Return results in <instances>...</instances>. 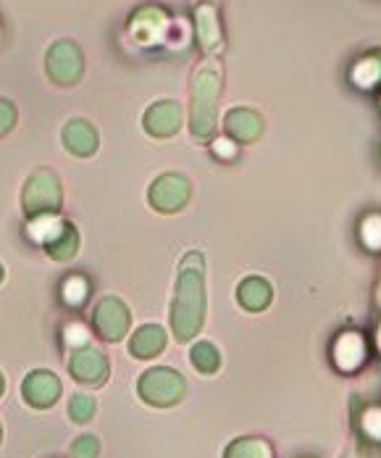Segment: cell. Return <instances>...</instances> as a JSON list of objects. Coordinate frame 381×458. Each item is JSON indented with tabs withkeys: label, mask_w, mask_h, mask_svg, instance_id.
I'll return each instance as SVG.
<instances>
[{
	"label": "cell",
	"mask_w": 381,
	"mask_h": 458,
	"mask_svg": "<svg viewBox=\"0 0 381 458\" xmlns=\"http://www.w3.org/2000/svg\"><path fill=\"white\" fill-rule=\"evenodd\" d=\"M0 393H3V377H0Z\"/></svg>",
	"instance_id": "23"
},
{
	"label": "cell",
	"mask_w": 381,
	"mask_h": 458,
	"mask_svg": "<svg viewBox=\"0 0 381 458\" xmlns=\"http://www.w3.org/2000/svg\"><path fill=\"white\" fill-rule=\"evenodd\" d=\"M229 129L237 132L242 140H250L261 132V119L250 111H234V114H229Z\"/></svg>",
	"instance_id": "14"
},
{
	"label": "cell",
	"mask_w": 381,
	"mask_h": 458,
	"mask_svg": "<svg viewBox=\"0 0 381 458\" xmlns=\"http://www.w3.org/2000/svg\"><path fill=\"white\" fill-rule=\"evenodd\" d=\"M379 345H381V335H379Z\"/></svg>",
	"instance_id": "25"
},
{
	"label": "cell",
	"mask_w": 381,
	"mask_h": 458,
	"mask_svg": "<svg viewBox=\"0 0 381 458\" xmlns=\"http://www.w3.org/2000/svg\"><path fill=\"white\" fill-rule=\"evenodd\" d=\"M11 124H13V109H11L8 103L0 101V135H3Z\"/></svg>",
	"instance_id": "22"
},
{
	"label": "cell",
	"mask_w": 381,
	"mask_h": 458,
	"mask_svg": "<svg viewBox=\"0 0 381 458\" xmlns=\"http://www.w3.org/2000/svg\"><path fill=\"white\" fill-rule=\"evenodd\" d=\"M126 324H129V314L118 300H106L95 314V327L106 340H118L126 332Z\"/></svg>",
	"instance_id": "7"
},
{
	"label": "cell",
	"mask_w": 381,
	"mask_h": 458,
	"mask_svg": "<svg viewBox=\"0 0 381 458\" xmlns=\"http://www.w3.org/2000/svg\"><path fill=\"white\" fill-rule=\"evenodd\" d=\"M98 456V440L95 438H79L71 448V458H95Z\"/></svg>",
	"instance_id": "19"
},
{
	"label": "cell",
	"mask_w": 381,
	"mask_h": 458,
	"mask_svg": "<svg viewBox=\"0 0 381 458\" xmlns=\"http://www.w3.org/2000/svg\"><path fill=\"white\" fill-rule=\"evenodd\" d=\"M226 458H272V451H269L263 443L242 440V443H234V446L229 448Z\"/></svg>",
	"instance_id": "16"
},
{
	"label": "cell",
	"mask_w": 381,
	"mask_h": 458,
	"mask_svg": "<svg viewBox=\"0 0 381 458\" xmlns=\"http://www.w3.org/2000/svg\"><path fill=\"white\" fill-rule=\"evenodd\" d=\"M203 319V292H200V277L198 272L184 269L179 280V295L174 303V332L184 343L190 340Z\"/></svg>",
	"instance_id": "1"
},
{
	"label": "cell",
	"mask_w": 381,
	"mask_h": 458,
	"mask_svg": "<svg viewBox=\"0 0 381 458\" xmlns=\"http://www.w3.org/2000/svg\"><path fill=\"white\" fill-rule=\"evenodd\" d=\"M24 401L35 408H48L53 405L55 398L61 396V382L55 380L51 372H32L24 385H21Z\"/></svg>",
	"instance_id": "5"
},
{
	"label": "cell",
	"mask_w": 381,
	"mask_h": 458,
	"mask_svg": "<svg viewBox=\"0 0 381 458\" xmlns=\"http://www.w3.org/2000/svg\"><path fill=\"white\" fill-rule=\"evenodd\" d=\"M148 129L153 135H171L179 127V109L174 103H161L148 111Z\"/></svg>",
	"instance_id": "12"
},
{
	"label": "cell",
	"mask_w": 381,
	"mask_h": 458,
	"mask_svg": "<svg viewBox=\"0 0 381 458\" xmlns=\"http://www.w3.org/2000/svg\"><path fill=\"white\" fill-rule=\"evenodd\" d=\"M216 93H218V69L214 63L203 66L195 79V132L208 135L214 127V114H216Z\"/></svg>",
	"instance_id": "2"
},
{
	"label": "cell",
	"mask_w": 381,
	"mask_h": 458,
	"mask_svg": "<svg viewBox=\"0 0 381 458\" xmlns=\"http://www.w3.org/2000/svg\"><path fill=\"white\" fill-rule=\"evenodd\" d=\"M366 429H369L374 438H381V411H369V416H366Z\"/></svg>",
	"instance_id": "21"
},
{
	"label": "cell",
	"mask_w": 381,
	"mask_h": 458,
	"mask_svg": "<svg viewBox=\"0 0 381 458\" xmlns=\"http://www.w3.org/2000/svg\"><path fill=\"white\" fill-rule=\"evenodd\" d=\"M184 382L171 369H153L140 380V396L153 405H171L182 398Z\"/></svg>",
	"instance_id": "3"
},
{
	"label": "cell",
	"mask_w": 381,
	"mask_h": 458,
	"mask_svg": "<svg viewBox=\"0 0 381 458\" xmlns=\"http://www.w3.org/2000/svg\"><path fill=\"white\" fill-rule=\"evenodd\" d=\"M192 364L200 369V372H206V374H211V372H216L218 369V353L214 345L208 343H200L195 345V350H192Z\"/></svg>",
	"instance_id": "15"
},
{
	"label": "cell",
	"mask_w": 381,
	"mask_h": 458,
	"mask_svg": "<svg viewBox=\"0 0 381 458\" xmlns=\"http://www.w3.org/2000/svg\"><path fill=\"white\" fill-rule=\"evenodd\" d=\"M85 295H87V285H85L82 280H69V282L63 285V298H66L69 303H82Z\"/></svg>",
	"instance_id": "20"
},
{
	"label": "cell",
	"mask_w": 381,
	"mask_h": 458,
	"mask_svg": "<svg viewBox=\"0 0 381 458\" xmlns=\"http://www.w3.org/2000/svg\"><path fill=\"white\" fill-rule=\"evenodd\" d=\"M48 66H51V74H53L58 82L69 85L82 71V58H79L77 48L71 43H61V45H55L53 51H51Z\"/></svg>",
	"instance_id": "8"
},
{
	"label": "cell",
	"mask_w": 381,
	"mask_h": 458,
	"mask_svg": "<svg viewBox=\"0 0 381 458\" xmlns=\"http://www.w3.org/2000/svg\"><path fill=\"white\" fill-rule=\"evenodd\" d=\"M63 140H66V145H69L74 153H79V156H87V153L95 151V132H93L85 121H71V124L66 127V132H63Z\"/></svg>",
	"instance_id": "11"
},
{
	"label": "cell",
	"mask_w": 381,
	"mask_h": 458,
	"mask_svg": "<svg viewBox=\"0 0 381 458\" xmlns=\"http://www.w3.org/2000/svg\"><path fill=\"white\" fill-rule=\"evenodd\" d=\"M166 345V335L161 327H142L134 338H132V353L137 356V358H153V356H158L161 350H164Z\"/></svg>",
	"instance_id": "10"
},
{
	"label": "cell",
	"mask_w": 381,
	"mask_h": 458,
	"mask_svg": "<svg viewBox=\"0 0 381 458\" xmlns=\"http://www.w3.org/2000/svg\"><path fill=\"white\" fill-rule=\"evenodd\" d=\"M69 411H71V419L74 421H87L93 416V411H95V403H93V398H87V396H77L71 401V405H69Z\"/></svg>",
	"instance_id": "18"
},
{
	"label": "cell",
	"mask_w": 381,
	"mask_h": 458,
	"mask_svg": "<svg viewBox=\"0 0 381 458\" xmlns=\"http://www.w3.org/2000/svg\"><path fill=\"white\" fill-rule=\"evenodd\" d=\"M71 374L79 380V382H87V385H101L109 374V364L103 358V353L93 350V348H82L74 353L71 358Z\"/></svg>",
	"instance_id": "6"
},
{
	"label": "cell",
	"mask_w": 381,
	"mask_h": 458,
	"mask_svg": "<svg viewBox=\"0 0 381 458\" xmlns=\"http://www.w3.org/2000/svg\"><path fill=\"white\" fill-rule=\"evenodd\" d=\"M58 182L53 174H35L24 187V209L27 214H48L58 206Z\"/></svg>",
	"instance_id": "4"
},
{
	"label": "cell",
	"mask_w": 381,
	"mask_h": 458,
	"mask_svg": "<svg viewBox=\"0 0 381 458\" xmlns=\"http://www.w3.org/2000/svg\"><path fill=\"white\" fill-rule=\"evenodd\" d=\"M363 361V343L358 335H347L336 345V364L342 369H355Z\"/></svg>",
	"instance_id": "13"
},
{
	"label": "cell",
	"mask_w": 381,
	"mask_h": 458,
	"mask_svg": "<svg viewBox=\"0 0 381 458\" xmlns=\"http://www.w3.org/2000/svg\"><path fill=\"white\" fill-rule=\"evenodd\" d=\"M198 16H200V37H203V45H206V48H214V45L218 43L214 8H200V11H198Z\"/></svg>",
	"instance_id": "17"
},
{
	"label": "cell",
	"mask_w": 381,
	"mask_h": 458,
	"mask_svg": "<svg viewBox=\"0 0 381 458\" xmlns=\"http://www.w3.org/2000/svg\"><path fill=\"white\" fill-rule=\"evenodd\" d=\"M184 198H187V184L176 176H166L153 190V203L161 211H176V206H182Z\"/></svg>",
	"instance_id": "9"
},
{
	"label": "cell",
	"mask_w": 381,
	"mask_h": 458,
	"mask_svg": "<svg viewBox=\"0 0 381 458\" xmlns=\"http://www.w3.org/2000/svg\"><path fill=\"white\" fill-rule=\"evenodd\" d=\"M0 280H3V269H0Z\"/></svg>",
	"instance_id": "24"
}]
</instances>
